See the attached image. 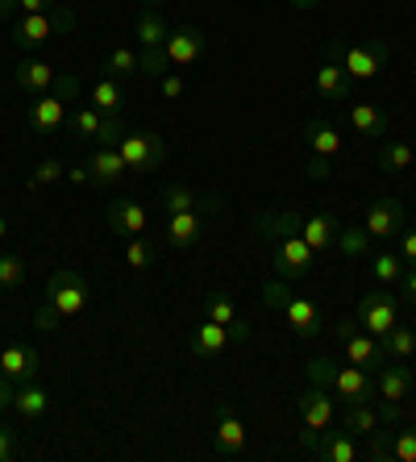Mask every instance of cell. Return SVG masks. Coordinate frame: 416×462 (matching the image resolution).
I'll list each match as a JSON object with an SVG mask.
<instances>
[{"mask_svg":"<svg viewBox=\"0 0 416 462\" xmlns=\"http://www.w3.org/2000/svg\"><path fill=\"white\" fill-rule=\"evenodd\" d=\"M134 33H138L142 51H162V42H167L171 25H167L162 9H142V13H138V22H134Z\"/></svg>","mask_w":416,"mask_h":462,"instance_id":"f1b7e54d","label":"cell"},{"mask_svg":"<svg viewBox=\"0 0 416 462\" xmlns=\"http://www.w3.org/2000/svg\"><path fill=\"white\" fill-rule=\"evenodd\" d=\"M63 321H67V317L54 309L51 300H42L38 309H33V329H38V334H54V329H59Z\"/></svg>","mask_w":416,"mask_h":462,"instance_id":"b9f144b4","label":"cell"},{"mask_svg":"<svg viewBox=\"0 0 416 462\" xmlns=\"http://www.w3.org/2000/svg\"><path fill=\"white\" fill-rule=\"evenodd\" d=\"M204 46H208V38H204L196 25H171L167 42H162V54H167V63L171 67H188L204 54Z\"/></svg>","mask_w":416,"mask_h":462,"instance_id":"e0dca14e","label":"cell"},{"mask_svg":"<svg viewBox=\"0 0 416 462\" xmlns=\"http://www.w3.org/2000/svg\"><path fill=\"white\" fill-rule=\"evenodd\" d=\"M263 304L283 312V321H288V329L296 337H320V329H325L320 309L312 300H304V296H296V291H288V280H283V275L263 283Z\"/></svg>","mask_w":416,"mask_h":462,"instance_id":"3957f363","label":"cell"},{"mask_svg":"<svg viewBox=\"0 0 416 462\" xmlns=\"http://www.w3.org/2000/svg\"><path fill=\"white\" fill-rule=\"evenodd\" d=\"M317 5H320V0H291V9H296V13H309V9H317Z\"/></svg>","mask_w":416,"mask_h":462,"instance_id":"9f6ffc18","label":"cell"},{"mask_svg":"<svg viewBox=\"0 0 416 462\" xmlns=\"http://www.w3.org/2000/svg\"><path fill=\"white\" fill-rule=\"evenodd\" d=\"M350 125H354V134H363V138L384 142L392 121H387V113L379 105H366V100H358V105H350Z\"/></svg>","mask_w":416,"mask_h":462,"instance_id":"83f0119b","label":"cell"},{"mask_svg":"<svg viewBox=\"0 0 416 462\" xmlns=\"http://www.w3.org/2000/svg\"><path fill=\"white\" fill-rule=\"evenodd\" d=\"M167 54L162 51H142V76H150V79H162L167 76Z\"/></svg>","mask_w":416,"mask_h":462,"instance_id":"bcb514c9","label":"cell"},{"mask_svg":"<svg viewBox=\"0 0 416 462\" xmlns=\"http://www.w3.org/2000/svg\"><path fill=\"white\" fill-rule=\"evenodd\" d=\"M379 342H384L387 358H412L416 355V329L412 325H395V329H387Z\"/></svg>","mask_w":416,"mask_h":462,"instance_id":"d590c367","label":"cell"},{"mask_svg":"<svg viewBox=\"0 0 416 462\" xmlns=\"http://www.w3.org/2000/svg\"><path fill=\"white\" fill-rule=\"evenodd\" d=\"M387 54L392 51H387L384 38H358V42H342V38H333L329 42V59L342 67L354 84L379 76V71L387 67Z\"/></svg>","mask_w":416,"mask_h":462,"instance_id":"5b68a950","label":"cell"},{"mask_svg":"<svg viewBox=\"0 0 416 462\" xmlns=\"http://www.w3.org/2000/svg\"><path fill=\"white\" fill-rule=\"evenodd\" d=\"M204 217L208 208H188V213H167V242L175 250H192L204 237Z\"/></svg>","mask_w":416,"mask_h":462,"instance_id":"ffe728a7","label":"cell"},{"mask_svg":"<svg viewBox=\"0 0 416 462\" xmlns=\"http://www.w3.org/2000/svg\"><path fill=\"white\" fill-rule=\"evenodd\" d=\"M25 121H30L33 134H54V129L67 125V100L59 97V92H42V97L30 100Z\"/></svg>","mask_w":416,"mask_h":462,"instance_id":"ac0fdd59","label":"cell"},{"mask_svg":"<svg viewBox=\"0 0 416 462\" xmlns=\"http://www.w3.org/2000/svg\"><path fill=\"white\" fill-rule=\"evenodd\" d=\"M13 412L22 420H42L46 412H51V396H46V387H38V383H22L17 387V396H13Z\"/></svg>","mask_w":416,"mask_h":462,"instance_id":"f546056e","label":"cell"},{"mask_svg":"<svg viewBox=\"0 0 416 462\" xmlns=\"http://www.w3.org/2000/svg\"><path fill=\"white\" fill-rule=\"evenodd\" d=\"M117 151L129 171H138V175H154L162 162H167V142H162V134H154V129H125L117 142Z\"/></svg>","mask_w":416,"mask_h":462,"instance_id":"52a82bcc","label":"cell"},{"mask_svg":"<svg viewBox=\"0 0 416 462\" xmlns=\"http://www.w3.org/2000/svg\"><path fill=\"white\" fill-rule=\"evenodd\" d=\"M54 79H59V71H54L46 59H22V63L13 67V84L22 88L25 97H42V92H51Z\"/></svg>","mask_w":416,"mask_h":462,"instance_id":"44dd1931","label":"cell"},{"mask_svg":"<svg viewBox=\"0 0 416 462\" xmlns=\"http://www.w3.org/2000/svg\"><path fill=\"white\" fill-rule=\"evenodd\" d=\"M229 342H234V337H229V329H225V325H217V321H208V317H204L192 334H188V346H192V355L200 358V363L221 358L225 350H229Z\"/></svg>","mask_w":416,"mask_h":462,"instance_id":"d6986e66","label":"cell"},{"mask_svg":"<svg viewBox=\"0 0 416 462\" xmlns=\"http://www.w3.org/2000/svg\"><path fill=\"white\" fill-rule=\"evenodd\" d=\"M337 234H342V221L329 213H312V217H300V237L309 242L317 254L325 250H337Z\"/></svg>","mask_w":416,"mask_h":462,"instance_id":"7402d4cb","label":"cell"},{"mask_svg":"<svg viewBox=\"0 0 416 462\" xmlns=\"http://www.w3.org/2000/svg\"><path fill=\"white\" fill-rule=\"evenodd\" d=\"M162 208L167 213H188V208H208V213H217L221 208V196H204L196 192V188H188V183H171L167 192H162Z\"/></svg>","mask_w":416,"mask_h":462,"instance_id":"4316f807","label":"cell"},{"mask_svg":"<svg viewBox=\"0 0 416 462\" xmlns=\"http://www.w3.org/2000/svg\"><path fill=\"white\" fill-rule=\"evenodd\" d=\"M46 300L63 312V317H79L88 309V280L75 267H59L46 280Z\"/></svg>","mask_w":416,"mask_h":462,"instance_id":"8fae6325","label":"cell"},{"mask_svg":"<svg viewBox=\"0 0 416 462\" xmlns=\"http://www.w3.org/2000/svg\"><path fill=\"white\" fill-rule=\"evenodd\" d=\"M395 254L404 258L408 267H416V229H404V234H400V250H395Z\"/></svg>","mask_w":416,"mask_h":462,"instance_id":"c3c4849f","label":"cell"},{"mask_svg":"<svg viewBox=\"0 0 416 462\" xmlns=\"http://www.w3.org/2000/svg\"><path fill=\"white\" fill-rule=\"evenodd\" d=\"M25 283V263L17 254H0V288H22Z\"/></svg>","mask_w":416,"mask_h":462,"instance_id":"60d3db41","label":"cell"},{"mask_svg":"<svg viewBox=\"0 0 416 462\" xmlns=\"http://www.w3.org/2000/svg\"><path fill=\"white\" fill-rule=\"evenodd\" d=\"M258 237L267 242L271 258H275V275L283 280H309L317 267V250L300 237V213L291 208H275V213L258 217Z\"/></svg>","mask_w":416,"mask_h":462,"instance_id":"6da1fadb","label":"cell"},{"mask_svg":"<svg viewBox=\"0 0 416 462\" xmlns=\"http://www.w3.org/2000/svg\"><path fill=\"white\" fill-rule=\"evenodd\" d=\"M5 237H9V221H5V217H0V242H5Z\"/></svg>","mask_w":416,"mask_h":462,"instance_id":"6f0895ef","label":"cell"},{"mask_svg":"<svg viewBox=\"0 0 416 462\" xmlns=\"http://www.w3.org/2000/svg\"><path fill=\"white\" fill-rule=\"evenodd\" d=\"M304 146H309V180H329L333 159L342 154V134L329 121L312 117L304 125Z\"/></svg>","mask_w":416,"mask_h":462,"instance_id":"ba28073f","label":"cell"},{"mask_svg":"<svg viewBox=\"0 0 416 462\" xmlns=\"http://www.w3.org/2000/svg\"><path fill=\"white\" fill-rule=\"evenodd\" d=\"M213 441L221 458H237L245 450V420L234 404H217L213 409Z\"/></svg>","mask_w":416,"mask_h":462,"instance_id":"9a60e30c","label":"cell"},{"mask_svg":"<svg viewBox=\"0 0 416 462\" xmlns=\"http://www.w3.org/2000/svg\"><path fill=\"white\" fill-rule=\"evenodd\" d=\"M88 171H92V188H117L125 180V159H121L117 146H97L92 159H88Z\"/></svg>","mask_w":416,"mask_h":462,"instance_id":"603a6c76","label":"cell"},{"mask_svg":"<svg viewBox=\"0 0 416 462\" xmlns=\"http://www.w3.org/2000/svg\"><path fill=\"white\" fill-rule=\"evenodd\" d=\"M13 454H17V433L9 425H0V462H9Z\"/></svg>","mask_w":416,"mask_h":462,"instance_id":"681fc988","label":"cell"},{"mask_svg":"<svg viewBox=\"0 0 416 462\" xmlns=\"http://www.w3.org/2000/svg\"><path fill=\"white\" fill-rule=\"evenodd\" d=\"M75 30V13L63 9V5H54L46 13H22V17H13L9 22V42L17 51H38L42 42L59 38V33Z\"/></svg>","mask_w":416,"mask_h":462,"instance_id":"277c9868","label":"cell"},{"mask_svg":"<svg viewBox=\"0 0 416 462\" xmlns=\"http://www.w3.org/2000/svg\"><path fill=\"white\" fill-rule=\"evenodd\" d=\"M162 97H167V100H180L183 97V79L167 71V76H162Z\"/></svg>","mask_w":416,"mask_h":462,"instance_id":"f5cc1de1","label":"cell"},{"mask_svg":"<svg viewBox=\"0 0 416 462\" xmlns=\"http://www.w3.org/2000/svg\"><path fill=\"white\" fill-rule=\"evenodd\" d=\"M0 375L13 379L17 387L38 383V375H42V355L25 342H9L5 350H0Z\"/></svg>","mask_w":416,"mask_h":462,"instance_id":"2e32d148","label":"cell"},{"mask_svg":"<svg viewBox=\"0 0 416 462\" xmlns=\"http://www.w3.org/2000/svg\"><path fill=\"white\" fill-rule=\"evenodd\" d=\"M408 167H416V151L408 146V142H400V138L379 142V171L395 175V171H408Z\"/></svg>","mask_w":416,"mask_h":462,"instance_id":"4dcf8cb0","label":"cell"},{"mask_svg":"<svg viewBox=\"0 0 416 462\" xmlns=\"http://www.w3.org/2000/svg\"><path fill=\"white\" fill-rule=\"evenodd\" d=\"M63 175H67V167H63L59 159H42V162H38V167L30 171V188H51V183L63 180Z\"/></svg>","mask_w":416,"mask_h":462,"instance_id":"ab89813d","label":"cell"},{"mask_svg":"<svg viewBox=\"0 0 416 462\" xmlns=\"http://www.w3.org/2000/svg\"><path fill=\"white\" fill-rule=\"evenodd\" d=\"M342 430L354 433V438H374L384 430V417L374 412V400H354L342 409Z\"/></svg>","mask_w":416,"mask_h":462,"instance_id":"484cf974","label":"cell"},{"mask_svg":"<svg viewBox=\"0 0 416 462\" xmlns=\"http://www.w3.org/2000/svg\"><path fill=\"white\" fill-rule=\"evenodd\" d=\"M79 88H84V84H79V76H75V71H59V79H54L51 92H59L63 100H75V97H79Z\"/></svg>","mask_w":416,"mask_h":462,"instance_id":"7dc6e473","label":"cell"},{"mask_svg":"<svg viewBox=\"0 0 416 462\" xmlns=\"http://www.w3.org/2000/svg\"><path fill=\"white\" fill-rule=\"evenodd\" d=\"M312 88H317V97H325V100H354V79L346 76L342 67L333 63V59H325V63L317 67V79H312Z\"/></svg>","mask_w":416,"mask_h":462,"instance_id":"cb8c5ba5","label":"cell"},{"mask_svg":"<svg viewBox=\"0 0 416 462\" xmlns=\"http://www.w3.org/2000/svg\"><path fill=\"white\" fill-rule=\"evenodd\" d=\"M337 337H342V355L346 363L366 366V371H379L384 363H392L379 337H371L366 329H358V321H337Z\"/></svg>","mask_w":416,"mask_h":462,"instance_id":"9c48e42d","label":"cell"},{"mask_svg":"<svg viewBox=\"0 0 416 462\" xmlns=\"http://www.w3.org/2000/svg\"><path fill=\"white\" fill-rule=\"evenodd\" d=\"M374 237L366 234V226H342V234H337V250H342L346 258H363L366 250H371Z\"/></svg>","mask_w":416,"mask_h":462,"instance_id":"8d00e7d4","label":"cell"},{"mask_svg":"<svg viewBox=\"0 0 416 462\" xmlns=\"http://www.w3.org/2000/svg\"><path fill=\"white\" fill-rule=\"evenodd\" d=\"M13 396H17V383H13V379H5V375H0V412H5V409H13Z\"/></svg>","mask_w":416,"mask_h":462,"instance_id":"db71d44e","label":"cell"},{"mask_svg":"<svg viewBox=\"0 0 416 462\" xmlns=\"http://www.w3.org/2000/svg\"><path fill=\"white\" fill-rule=\"evenodd\" d=\"M204 317H208V321H217V325H225V329H234L237 321H245V317H237L234 296H229V291H213V296L204 300Z\"/></svg>","mask_w":416,"mask_h":462,"instance_id":"e575fe53","label":"cell"},{"mask_svg":"<svg viewBox=\"0 0 416 462\" xmlns=\"http://www.w3.org/2000/svg\"><path fill=\"white\" fill-rule=\"evenodd\" d=\"M412 383H416L412 366H400L395 358L374 371V400H379V417H384V425H395V420H400V404L408 400Z\"/></svg>","mask_w":416,"mask_h":462,"instance_id":"8992f818","label":"cell"},{"mask_svg":"<svg viewBox=\"0 0 416 462\" xmlns=\"http://www.w3.org/2000/svg\"><path fill=\"white\" fill-rule=\"evenodd\" d=\"M300 446L309 454H317L320 462H358L363 458V446L354 441V433H346V430H337V433H304L300 438Z\"/></svg>","mask_w":416,"mask_h":462,"instance_id":"4fadbf2b","label":"cell"},{"mask_svg":"<svg viewBox=\"0 0 416 462\" xmlns=\"http://www.w3.org/2000/svg\"><path fill=\"white\" fill-rule=\"evenodd\" d=\"M142 5H146V9H159V5H162V0H142Z\"/></svg>","mask_w":416,"mask_h":462,"instance_id":"680465c9","label":"cell"},{"mask_svg":"<svg viewBox=\"0 0 416 462\" xmlns=\"http://www.w3.org/2000/svg\"><path fill=\"white\" fill-rule=\"evenodd\" d=\"M371 275H374V283H395L404 275V258L395 254V250H379L371 258Z\"/></svg>","mask_w":416,"mask_h":462,"instance_id":"74e56055","label":"cell"},{"mask_svg":"<svg viewBox=\"0 0 416 462\" xmlns=\"http://www.w3.org/2000/svg\"><path fill=\"white\" fill-rule=\"evenodd\" d=\"M363 458L366 462H395V454H392V441H387V433L379 430L374 438H366V446H363Z\"/></svg>","mask_w":416,"mask_h":462,"instance_id":"f6af8a7d","label":"cell"},{"mask_svg":"<svg viewBox=\"0 0 416 462\" xmlns=\"http://www.w3.org/2000/svg\"><path fill=\"white\" fill-rule=\"evenodd\" d=\"M59 0H17V9L22 13H46V9H54Z\"/></svg>","mask_w":416,"mask_h":462,"instance_id":"11a10c76","label":"cell"},{"mask_svg":"<svg viewBox=\"0 0 416 462\" xmlns=\"http://www.w3.org/2000/svg\"><path fill=\"white\" fill-rule=\"evenodd\" d=\"M395 283H400V296H404L408 304H416V267H408V271H404V275H400V280H395Z\"/></svg>","mask_w":416,"mask_h":462,"instance_id":"f907efd6","label":"cell"},{"mask_svg":"<svg viewBox=\"0 0 416 462\" xmlns=\"http://www.w3.org/2000/svg\"><path fill=\"white\" fill-rule=\"evenodd\" d=\"M100 125H105V113H100V108H92V105L75 108L71 117H67V129H71L75 138H84V142H97Z\"/></svg>","mask_w":416,"mask_h":462,"instance_id":"836d02e7","label":"cell"},{"mask_svg":"<svg viewBox=\"0 0 416 462\" xmlns=\"http://www.w3.org/2000/svg\"><path fill=\"white\" fill-rule=\"evenodd\" d=\"M304 375H309V383H320L329 387L333 396H342L346 404H354V400H374V371H366V366H337L333 358H309L304 363Z\"/></svg>","mask_w":416,"mask_h":462,"instance_id":"7a4b0ae2","label":"cell"},{"mask_svg":"<svg viewBox=\"0 0 416 462\" xmlns=\"http://www.w3.org/2000/svg\"><path fill=\"white\" fill-rule=\"evenodd\" d=\"M392 454L400 462H416V425H404V430L392 438Z\"/></svg>","mask_w":416,"mask_h":462,"instance_id":"ee69618b","label":"cell"},{"mask_svg":"<svg viewBox=\"0 0 416 462\" xmlns=\"http://www.w3.org/2000/svg\"><path fill=\"white\" fill-rule=\"evenodd\" d=\"M63 180H71L75 188H92V171H88V162H79V167H67Z\"/></svg>","mask_w":416,"mask_h":462,"instance_id":"816d5d0a","label":"cell"},{"mask_svg":"<svg viewBox=\"0 0 416 462\" xmlns=\"http://www.w3.org/2000/svg\"><path fill=\"white\" fill-rule=\"evenodd\" d=\"M125 129L129 125H125V117H121V113H105V125H100V134H97V142H92V146H117Z\"/></svg>","mask_w":416,"mask_h":462,"instance_id":"7bdbcfd3","label":"cell"},{"mask_svg":"<svg viewBox=\"0 0 416 462\" xmlns=\"http://www.w3.org/2000/svg\"><path fill=\"white\" fill-rule=\"evenodd\" d=\"M125 263L134 271H150L154 267V246H150L146 237H129L125 242Z\"/></svg>","mask_w":416,"mask_h":462,"instance_id":"f35d334b","label":"cell"},{"mask_svg":"<svg viewBox=\"0 0 416 462\" xmlns=\"http://www.w3.org/2000/svg\"><path fill=\"white\" fill-rule=\"evenodd\" d=\"M92 108H100V113H121L125 108V92H121V79L105 76L92 84Z\"/></svg>","mask_w":416,"mask_h":462,"instance_id":"1f68e13d","label":"cell"},{"mask_svg":"<svg viewBox=\"0 0 416 462\" xmlns=\"http://www.w3.org/2000/svg\"><path fill=\"white\" fill-rule=\"evenodd\" d=\"M105 67H108V76L113 79H134V76H142V51L117 46V51H108Z\"/></svg>","mask_w":416,"mask_h":462,"instance_id":"d6a6232c","label":"cell"},{"mask_svg":"<svg viewBox=\"0 0 416 462\" xmlns=\"http://www.w3.org/2000/svg\"><path fill=\"white\" fill-rule=\"evenodd\" d=\"M354 321L371 337H384L387 329L400 325V300H395L392 291H366L363 300H358V309H354Z\"/></svg>","mask_w":416,"mask_h":462,"instance_id":"30bf717a","label":"cell"},{"mask_svg":"<svg viewBox=\"0 0 416 462\" xmlns=\"http://www.w3.org/2000/svg\"><path fill=\"white\" fill-rule=\"evenodd\" d=\"M296 412L304 420V433H320L329 430L333 420H337V404H333V392L320 383H309V392L296 400Z\"/></svg>","mask_w":416,"mask_h":462,"instance_id":"5bb4252c","label":"cell"},{"mask_svg":"<svg viewBox=\"0 0 416 462\" xmlns=\"http://www.w3.org/2000/svg\"><path fill=\"white\" fill-rule=\"evenodd\" d=\"M146 208L138 205V200H113L108 205V229L113 234H125V237H142L146 234Z\"/></svg>","mask_w":416,"mask_h":462,"instance_id":"d4e9b609","label":"cell"},{"mask_svg":"<svg viewBox=\"0 0 416 462\" xmlns=\"http://www.w3.org/2000/svg\"><path fill=\"white\" fill-rule=\"evenodd\" d=\"M0 25H5V13H0Z\"/></svg>","mask_w":416,"mask_h":462,"instance_id":"91938a15","label":"cell"},{"mask_svg":"<svg viewBox=\"0 0 416 462\" xmlns=\"http://www.w3.org/2000/svg\"><path fill=\"white\" fill-rule=\"evenodd\" d=\"M404 229H408L404 205H400L395 196H374L371 208H366V234H371L374 242H392V237H400Z\"/></svg>","mask_w":416,"mask_h":462,"instance_id":"7c38bea8","label":"cell"}]
</instances>
